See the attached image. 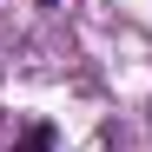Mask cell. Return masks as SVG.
<instances>
[{
  "label": "cell",
  "instance_id": "obj_1",
  "mask_svg": "<svg viewBox=\"0 0 152 152\" xmlns=\"http://www.w3.org/2000/svg\"><path fill=\"white\" fill-rule=\"evenodd\" d=\"M13 152H53V126H46V119H40V126H27Z\"/></svg>",
  "mask_w": 152,
  "mask_h": 152
},
{
  "label": "cell",
  "instance_id": "obj_2",
  "mask_svg": "<svg viewBox=\"0 0 152 152\" xmlns=\"http://www.w3.org/2000/svg\"><path fill=\"white\" fill-rule=\"evenodd\" d=\"M40 7H53V0H40Z\"/></svg>",
  "mask_w": 152,
  "mask_h": 152
}]
</instances>
